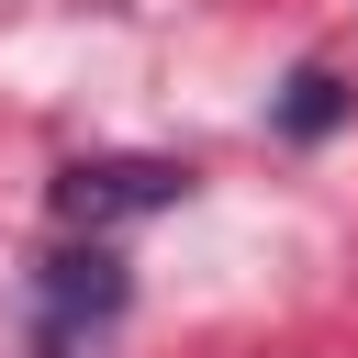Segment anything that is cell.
<instances>
[{
	"instance_id": "cell-2",
	"label": "cell",
	"mask_w": 358,
	"mask_h": 358,
	"mask_svg": "<svg viewBox=\"0 0 358 358\" xmlns=\"http://www.w3.org/2000/svg\"><path fill=\"white\" fill-rule=\"evenodd\" d=\"M179 190H190L179 157H78V168L56 179V224L112 235V224H134V213H168Z\"/></svg>"
},
{
	"instance_id": "cell-3",
	"label": "cell",
	"mask_w": 358,
	"mask_h": 358,
	"mask_svg": "<svg viewBox=\"0 0 358 358\" xmlns=\"http://www.w3.org/2000/svg\"><path fill=\"white\" fill-rule=\"evenodd\" d=\"M280 112H291V134H324V123H336V112H347V90H336V78H324V67H302V78H291V101H280Z\"/></svg>"
},
{
	"instance_id": "cell-1",
	"label": "cell",
	"mask_w": 358,
	"mask_h": 358,
	"mask_svg": "<svg viewBox=\"0 0 358 358\" xmlns=\"http://www.w3.org/2000/svg\"><path fill=\"white\" fill-rule=\"evenodd\" d=\"M123 302H134V280H123V257L101 235L90 246H56L45 280H34V358H90L123 324Z\"/></svg>"
}]
</instances>
